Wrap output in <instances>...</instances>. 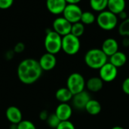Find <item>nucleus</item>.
<instances>
[{
	"instance_id": "423d86ee",
	"label": "nucleus",
	"mask_w": 129,
	"mask_h": 129,
	"mask_svg": "<svg viewBox=\"0 0 129 129\" xmlns=\"http://www.w3.org/2000/svg\"><path fill=\"white\" fill-rule=\"evenodd\" d=\"M85 86L86 82L84 77L78 72L72 73L67 80V87L73 95L85 90Z\"/></svg>"
},
{
	"instance_id": "9d476101",
	"label": "nucleus",
	"mask_w": 129,
	"mask_h": 129,
	"mask_svg": "<svg viewBox=\"0 0 129 129\" xmlns=\"http://www.w3.org/2000/svg\"><path fill=\"white\" fill-rule=\"evenodd\" d=\"M91 100V96L88 92L86 90H83L77 94L73 95L72 99V104L73 106L79 110L85 109L87 103Z\"/></svg>"
},
{
	"instance_id": "412c9836",
	"label": "nucleus",
	"mask_w": 129,
	"mask_h": 129,
	"mask_svg": "<svg viewBox=\"0 0 129 129\" xmlns=\"http://www.w3.org/2000/svg\"><path fill=\"white\" fill-rule=\"evenodd\" d=\"M91 8L98 12H101L107 8L108 0H89Z\"/></svg>"
},
{
	"instance_id": "f704fd0d",
	"label": "nucleus",
	"mask_w": 129,
	"mask_h": 129,
	"mask_svg": "<svg viewBox=\"0 0 129 129\" xmlns=\"http://www.w3.org/2000/svg\"><path fill=\"white\" fill-rule=\"evenodd\" d=\"M111 129H125L123 127H121V126H114Z\"/></svg>"
},
{
	"instance_id": "2f4dec72",
	"label": "nucleus",
	"mask_w": 129,
	"mask_h": 129,
	"mask_svg": "<svg viewBox=\"0 0 129 129\" xmlns=\"http://www.w3.org/2000/svg\"><path fill=\"white\" fill-rule=\"evenodd\" d=\"M122 45L125 47H128L129 46V38L128 37H124L122 40Z\"/></svg>"
},
{
	"instance_id": "9b49d317",
	"label": "nucleus",
	"mask_w": 129,
	"mask_h": 129,
	"mask_svg": "<svg viewBox=\"0 0 129 129\" xmlns=\"http://www.w3.org/2000/svg\"><path fill=\"white\" fill-rule=\"evenodd\" d=\"M39 63L42 71H51L54 69L57 65V58L55 55L46 52L43 54L39 60Z\"/></svg>"
},
{
	"instance_id": "a878e982",
	"label": "nucleus",
	"mask_w": 129,
	"mask_h": 129,
	"mask_svg": "<svg viewBox=\"0 0 129 129\" xmlns=\"http://www.w3.org/2000/svg\"><path fill=\"white\" fill-rule=\"evenodd\" d=\"M17 129H36V127L31 121L22 120L17 125Z\"/></svg>"
},
{
	"instance_id": "393cba45",
	"label": "nucleus",
	"mask_w": 129,
	"mask_h": 129,
	"mask_svg": "<svg viewBox=\"0 0 129 129\" xmlns=\"http://www.w3.org/2000/svg\"><path fill=\"white\" fill-rule=\"evenodd\" d=\"M46 122H47L48 125L50 128L56 129L57 128V126L59 125V124L60 123L61 121L58 119V117L56 116L55 113H53V114H51V115L48 116Z\"/></svg>"
},
{
	"instance_id": "dca6fc26",
	"label": "nucleus",
	"mask_w": 129,
	"mask_h": 129,
	"mask_svg": "<svg viewBox=\"0 0 129 129\" xmlns=\"http://www.w3.org/2000/svg\"><path fill=\"white\" fill-rule=\"evenodd\" d=\"M126 6L125 0H108L107 8L110 11L115 14H119L120 12L125 11Z\"/></svg>"
},
{
	"instance_id": "2eb2a0df",
	"label": "nucleus",
	"mask_w": 129,
	"mask_h": 129,
	"mask_svg": "<svg viewBox=\"0 0 129 129\" xmlns=\"http://www.w3.org/2000/svg\"><path fill=\"white\" fill-rule=\"evenodd\" d=\"M5 116L11 124L18 125L22 119V113L19 108L14 106H9L5 111Z\"/></svg>"
},
{
	"instance_id": "f03ea898",
	"label": "nucleus",
	"mask_w": 129,
	"mask_h": 129,
	"mask_svg": "<svg viewBox=\"0 0 129 129\" xmlns=\"http://www.w3.org/2000/svg\"><path fill=\"white\" fill-rule=\"evenodd\" d=\"M109 57L101 49H91L85 55L84 61L88 67L91 69L99 70L108 62Z\"/></svg>"
},
{
	"instance_id": "473e14b6",
	"label": "nucleus",
	"mask_w": 129,
	"mask_h": 129,
	"mask_svg": "<svg viewBox=\"0 0 129 129\" xmlns=\"http://www.w3.org/2000/svg\"><path fill=\"white\" fill-rule=\"evenodd\" d=\"M20 46V43H19V44H17V46H16V47H15V51L16 52H22L23 50V49H24V46L22 45L21 46Z\"/></svg>"
},
{
	"instance_id": "f8f14e48",
	"label": "nucleus",
	"mask_w": 129,
	"mask_h": 129,
	"mask_svg": "<svg viewBox=\"0 0 129 129\" xmlns=\"http://www.w3.org/2000/svg\"><path fill=\"white\" fill-rule=\"evenodd\" d=\"M54 113L61 122L69 121L73 114V109L68 103H60L57 106Z\"/></svg>"
},
{
	"instance_id": "f257e3e1",
	"label": "nucleus",
	"mask_w": 129,
	"mask_h": 129,
	"mask_svg": "<svg viewBox=\"0 0 129 129\" xmlns=\"http://www.w3.org/2000/svg\"><path fill=\"white\" fill-rule=\"evenodd\" d=\"M42 71L39 61L34 59H26L18 65L17 77L23 84H32L41 78Z\"/></svg>"
},
{
	"instance_id": "ddd939ff",
	"label": "nucleus",
	"mask_w": 129,
	"mask_h": 129,
	"mask_svg": "<svg viewBox=\"0 0 129 129\" xmlns=\"http://www.w3.org/2000/svg\"><path fill=\"white\" fill-rule=\"evenodd\" d=\"M67 3L65 0H46V7L51 14H63Z\"/></svg>"
},
{
	"instance_id": "6e6552de",
	"label": "nucleus",
	"mask_w": 129,
	"mask_h": 129,
	"mask_svg": "<svg viewBox=\"0 0 129 129\" xmlns=\"http://www.w3.org/2000/svg\"><path fill=\"white\" fill-rule=\"evenodd\" d=\"M118 75V68L109 62L99 69V77L104 82L113 81Z\"/></svg>"
},
{
	"instance_id": "1a4fd4ad",
	"label": "nucleus",
	"mask_w": 129,
	"mask_h": 129,
	"mask_svg": "<svg viewBox=\"0 0 129 129\" xmlns=\"http://www.w3.org/2000/svg\"><path fill=\"white\" fill-rule=\"evenodd\" d=\"M72 24L63 17H59L54 19L53 22V30L60 35L62 37L71 33Z\"/></svg>"
},
{
	"instance_id": "6ab92c4d",
	"label": "nucleus",
	"mask_w": 129,
	"mask_h": 129,
	"mask_svg": "<svg viewBox=\"0 0 129 129\" xmlns=\"http://www.w3.org/2000/svg\"><path fill=\"white\" fill-rule=\"evenodd\" d=\"M73 94L67 87H61L56 91L55 97L60 103H68L73 99Z\"/></svg>"
},
{
	"instance_id": "4be33fe9",
	"label": "nucleus",
	"mask_w": 129,
	"mask_h": 129,
	"mask_svg": "<svg viewBox=\"0 0 129 129\" xmlns=\"http://www.w3.org/2000/svg\"><path fill=\"white\" fill-rule=\"evenodd\" d=\"M84 32H85V25L81 21L72 24L70 33H72L75 36L79 38L81 36L83 35Z\"/></svg>"
},
{
	"instance_id": "0eeeda50",
	"label": "nucleus",
	"mask_w": 129,
	"mask_h": 129,
	"mask_svg": "<svg viewBox=\"0 0 129 129\" xmlns=\"http://www.w3.org/2000/svg\"><path fill=\"white\" fill-rule=\"evenodd\" d=\"M83 11L82 8L76 4H67L63 12V17H65L72 24L79 22Z\"/></svg>"
},
{
	"instance_id": "7ed1b4c3",
	"label": "nucleus",
	"mask_w": 129,
	"mask_h": 129,
	"mask_svg": "<svg viewBox=\"0 0 129 129\" xmlns=\"http://www.w3.org/2000/svg\"><path fill=\"white\" fill-rule=\"evenodd\" d=\"M44 46L47 52L56 55L62 50V36L54 30H48L45 37Z\"/></svg>"
},
{
	"instance_id": "4468645a",
	"label": "nucleus",
	"mask_w": 129,
	"mask_h": 129,
	"mask_svg": "<svg viewBox=\"0 0 129 129\" xmlns=\"http://www.w3.org/2000/svg\"><path fill=\"white\" fill-rule=\"evenodd\" d=\"M101 49L108 57H110L119 51V43L114 38H107L103 42Z\"/></svg>"
},
{
	"instance_id": "aec40b11",
	"label": "nucleus",
	"mask_w": 129,
	"mask_h": 129,
	"mask_svg": "<svg viewBox=\"0 0 129 129\" xmlns=\"http://www.w3.org/2000/svg\"><path fill=\"white\" fill-rule=\"evenodd\" d=\"M85 109L88 114L91 116H96L101 112V105L99 101L91 99L87 103Z\"/></svg>"
},
{
	"instance_id": "bb28decb",
	"label": "nucleus",
	"mask_w": 129,
	"mask_h": 129,
	"mask_svg": "<svg viewBox=\"0 0 129 129\" xmlns=\"http://www.w3.org/2000/svg\"><path fill=\"white\" fill-rule=\"evenodd\" d=\"M56 129H76L75 125L72 122L69 121H63L60 122L59 125Z\"/></svg>"
},
{
	"instance_id": "72a5a7b5",
	"label": "nucleus",
	"mask_w": 129,
	"mask_h": 129,
	"mask_svg": "<svg viewBox=\"0 0 129 129\" xmlns=\"http://www.w3.org/2000/svg\"><path fill=\"white\" fill-rule=\"evenodd\" d=\"M67 2V4H78L79 2H80L82 0H65Z\"/></svg>"
},
{
	"instance_id": "b1692460",
	"label": "nucleus",
	"mask_w": 129,
	"mask_h": 129,
	"mask_svg": "<svg viewBox=\"0 0 129 129\" xmlns=\"http://www.w3.org/2000/svg\"><path fill=\"white\" fill-rule=\"evenodd\" d=\"M119 33L124 36V37H128L129 36V17L127 19L122 21V22L119 24Z\"/></svg>"
},
{
	"instance_id": "c85d7f7f",
	"label": "nucleus",
	"mask_w": 129,
	"mask_h": 129,
	"mask_svg": "<svg viewBox=\"0 0 129 129\" xmlns=\"http://www.w3.org/2000/svg\"><path fill=\"white\" fill-rule=\"evenodd\" d=\"M122 89L125 94L129 95V77L123 81L122 84Z\"/></svg>"
},
{
	"instance_id": "5701e85b",
	"label": "nucleus",
	"mask_w": 129,
	"mask_h": 129,
	"mask_svg": "<svg viewBox=\"0 0 129 129\" xmlns=\"http://www.w3.org/2000/svg\"><path fill=\"white\" fill-rule=\"evenodd\" d=\"M96 21V17L94 16V14L91 12V11H83L82 17H81V22L85 25H89L93 24L94 21Z\"/></svg>"
},
{
	"instance_id": "c756f323",
	"label": "nucleus",
	"mask_w": 129,
	"mask_h": 129,
	"mask_svg": "<svg viewBox=\"0 0 129 129\" xmlns=\"http://www.w3.org/2000/svg\"><path fill=\"white\" fill-rule=\"evenodd\" d=\"M48 112L46 111V110H43V111H42L41 113H40V114H39V118H40V119H42V120H44V121H46L47 120V119H48Z\"/></svg>"
},
{
	"instance_id": "f3484780",
	"label": "nucleus",
	"mask_w": 129,
	"mask_h": 129,
	"mask_svg": "<svg viewBox=\"0 0 129 129\" xmlns=\"http://www.w3.org/2000/svg\"><path fill=\"white\" fill-rule=\"evenodd\" d=\"M109 62L118 68L125 65L127 62V56L124 52L118 51L109 58Z\"/></svg>"
},
{
	"instance_id": "cd10ccee",
	"label": "nucleus",
	"mask_w": 129,
	"mask_h": 129,
	"mask_svg": "<svg viewBox=\"0 0 129 129\" xmlns=\"http://www.w3.org/2000/svg\"><path fill=\"white\" fill-rule=\"evenodd\" d=\"M14 3V0H0V9L9 8Z\"/></svg>"
},
{
	"instance_id": "a211bd4d",
	"label": "nucleus",
	"mask_w": 129,
	"mask_h": 129,
	"mask_svg": "<svg viewBox=\"0 0 129 129\" xmlns=\"http://www.w3.org/2000/svg\"><path fill=\"white\" fill-rule=\"evenodd\" d=\"M104 86V81L100 77H92L90 78L86 82L87 89L91 92H99Z\"/></svg>"
},
{
	"instance_id": "20e7f679",
	"label": "nucleus",
	"mask_w": 129,
	"mask_h": 129,
	"mask_svg": "<svg viewBox=\"0 0 129 129\" xmlns=\"http://www.w3.org/2000/svg\"><path fill=\"white\" fill-rule=\"evenodd\" d=\"M96 21L102 30H112L117 26L118 17L109 10H104L99 13L96 17Z\"/></svg>"
},
{
	"instance_id": "7c9ffc66",
	"label": "nucleus",
	"mask_w": 129,
	"mask_h": 129,
	"mask_svg": "<svg viewBox=\"0 0 129 129\" xmlns=\"http://www.w3.org/2000/svg\"><path fill=\"white\" fill-rule=\"evenodd\" d=\"M119 17H120L121 19H122L123 21L128 18V14H127V12H126L125 11H123L120 12V13L119 14Z\"/></svg>"
},
{
	"instance_id": "39448f33",
	"label": "nucleus",
	"mask_w": 129,
	"mask_h": 129,
	"mask_svg": "<svg viewBox=\"0 0 129 129\" xmlns=\"http://www.w3.org/2000/svg\"><path fill=\"white\" fill-rule=\"evenodd\" d=\"M81 48V43L79 37L72 33L62 37V50L69 56H73L79 52Z\"/></svg>"
}]
</instances>
